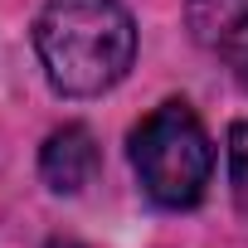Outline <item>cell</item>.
<instances>
[{
    "label": "cell",
    "instance_id": "6da1fadb",
    "mask_svg": "<svg viewBox=\"0 0 248 248\" xmlns=\"http://www.w3.org/2000/svg\"><path fill=\"white\" fill-rule=\"evenodd\" d=\"M34 49L54 93L97 97L127 78L137 59V25L117 0H44Z\"/></svg>",
    "mask_w": 248,
    "mask_h": 248
},
{
    "label": "cell",
    "instance_id": "3957f363",
    "mask_svg": "<svg viewBox=\"0 0 248 248\" xmlns=\"http://www.w3.org/2000/svg\"><path fill=\"white\" fill-rule=\"evenodd\" d=\"M39 175H44V185L54 195L88 190L93 175H97V141H93V132L78 127V122L73 127H59L44 141V151H39Z\"/></svg>",
    "mask_w": 248,
    "mask_h": 248
},
{
    "label": "cell",
    "instance_id": "5b68a950",
    "mask_svg": "<svg viewBox=\"0 0 248 248\" xmlns=\"http://www.w3.org/2000/svg\"><path fill=\"white\" fill-rule=\"evenodd\" d=\"M229 185H233V204L248 219V122L229 127Z\"/></svg>",
    "mask_w": 248,
    "mask_h": 248
},
{
    "label": "cell",
    "instance_id": "277c9868",
    "mask_svg": "<svg viewBox=\"0 0 248 248\" xmlns=\"http://www.w3.org/2000/svg\"><path fill=\"white\" fill-rule=\"evenodd\" d=\"M185 25L204 49L229 54L248 34V0H185Z\"/></svg>",
    "mask_w": 248,
    "mask_h": 248
},
{
    "label": "cell",
    "instance_id": "7a4b0ae2",
    "mask_svg": "<svg viewBox=\"0 0 248 248\" xmlns=\"http://www.w3.org/2000/svg\"><path fill=\"white\" fill-rule=\"evenodd\" d=\"M132 170L161 209H195L214 175V146L190 102L170 97L132 132Z\"/></svg>",
    "mask_w": 248,
    "mask_h": 248
},
{
    "label": "cell",
    "instance_id": "8992f818",
    "mask_svg": "<svg viewBox=\"0 0 248 248\" xmlns=\"http://www.w3.org/2000/svg\"><path fill=\"white\" fill-rule=\"evenodd\" d=\"M229 63H233V73H238V83L248 88V34H243V39H238V44L229 49Z\"/></svg>",
    "mask_w": 248,
    "mask_h": 248
},
{
    "label": "cell",
    "instance_id": "52a82bcc",
    "mask_svg": "<svg viewBox=\"0 0 248 248\" xmlns=\"http://www.w3.org/2000/svg\"><path fill=\"white\" fill-rule=\"evenodd\" d=\"M44 248H78V243H68V238H54V243H44Z\"/></svg>",
    "mask_w": 248,
    "mask_h": 248
}]
</instances>
